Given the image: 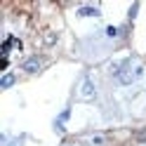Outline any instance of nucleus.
I'll return each mask as SVG.
<instances>
[{
  "mask_svg": "<svg viewBox=\"0 0 146 146\" xmlns=\"http://www.w3.org/2000/svg\"><path fill=\"white\" fill-rule=\"evenodd\" d=\"M12 83H14V76H12V73H7V76L3 78V87H10Z\"/></svg>",
  "mask_w": 146,
  "mask_h": 146,
  "instance_id": "obj_5",
  "label": "nucleus"
},
{
  "mask_svg": "<svg viewBox=\"0 0 146 146\" xmlns=\"http://www.w3.org/2000/svg\"><path fill=\"white\" fill-rule=\"evenodd\" d=\"M139 73H141V66L132 68V61H125L123 66L118 68V80H120L123 85H127V83H132L134 78H139Z\"/></svg>",
  "mask_w": 146,
  "mask_h": 146,
  "instance_id": "obj_1",
  "label": "nucleus"
},
{
  "mask_svg": "<svg viewBox=\"0 0 146 146\" xmlns=\"http://www.w3.org/2000/svg\"><path fill=\"white\" fill-rule=\"evenodd\" d=\"M12 146H19V144H12Z\"/></svg>",
  "mask_w": 146,
  "mask_h": 146,
  "instance_id": "obj_6",
  "label": "nucleus"
},
{
  "mask_svg": "<svg viewBox=\"0 0 146 146\" xmlns=\"http://www.w3.org/2000/svg\"><path fill=\"white\" fill-rule=\"evenodd\" d=\"M38 68H40V59H29L24 64V71H29V73H35Z\"/></svg>",
  "mask_w": 146,
  "mask_h": 146,
  "instance_id": "obj_2",
  "label": "nucleus"
},
{
  "mask_svg": "<svg viewBox=\"0 0 146 146\" xmlns=\"http://www.w3.org/2000/svg\"><path fill=\"white\" fill-rule=\"evenodd\" d=\"M83 94H85L87 99H92V97H94V87H92V83H90V80H85V85H83Z\"/></svg>",
  "mask_w": 146,
  "mask_h": 146,
  "instance_id": "obj_4",
  "label": "nucleus"
},
{
  "mask_svg": "<svg viewBox=\"0 0 146 146\" xmlns=\"http://www.w3.org/2000/svg\"><path fill=\"white\" fill-rule=\"evenodd\" d=\"M78 14L80 17H99V10H97V7H80Z\"/></svg>",
  "mask_w": 146,
  "mask_h": 146,
  "instance_id": "obj_3",
  "label": "nucleus"
}]
</instances>
